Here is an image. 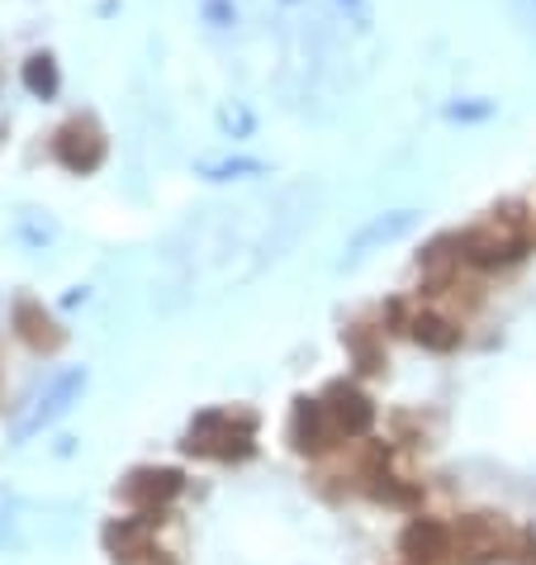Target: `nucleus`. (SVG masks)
I'll return each instance as SVG.
<instances>
[{
  "instance_id": "obj_7",
  "label": "nucleus",
  "mask_w": 536,
  "mask_h": 565,
  "mask_svg": "<svg viewBox=\"0 0 536 565\" xmlns=\"http://www.w3.org/2000/svg\"><path fill=\"white\" fill-rule=\"evenodd\" d=\"M181 470H167V466H143V470H133L129 480H124V499H129L133 509H143V513H157L162 504H171V499L181 494Z\"/></svg>"
},
{
  "instance_id": "obj_8",
  "label": "nucleus",
  "mask_w": 536,
  "mask_h": 565,
  "mask_svg": "<svg viewBox=\"0 0 536 565\" xmlns=\"http://www.w3.org/2000/svg\"><path fill=\"white\" fill-rule=\"evenodd\" d=\"M399 552L414 561V565H437L455 552V527L437 523V518H414L399 537Z\"/></svg>"
},
{
  "instance_id": "obj_15",
  "label": "nucleus",
  "mask_w": 536,
  "mask_h": 565,
  "mask_svg": "<svg viewBox=\"0 0 536 565\" xmlns=\"http://www.w3.org/2000/svg\"><path fill=\"white\" fill-rule=\"evenodd\" d=\"M210 181H233V177H261V162H247V157H224V162H204L200 167Z\"/></svg>"
},
{
  "instance_id": "obj_13",
  "label": "nucleus",
  "mask_w": 536,
  "mask_h": 565,
  "mask_svg": "<svg viewBox=\"0 0 536 565\" xmlns=\"http://www.w3.org/2000/svg\"><path fill=\"white\" fill-rule=\"evenodd\" d=\"M408 333H414V342H422L428 352H451L455 342H461V328H455L447 313H418V319L408 323Z\"/></svg>"
},
{
  "instance_id": "obj_1",
  "label": "nucleus",
  "mask_w": 536,
  "mask_h": 565,
  "mask_svg": "<svg viewBox=\"0 0 536 565\" xmlns=\"http://www.w3.org/2000/svg\"><path fill=\"white\" fill-rule=\"evenodd\" d=\"M532 238H536V224L523 210H494L484 224H475L461 238V257L470 266H508L527 253Z\"/></svg>"
},
{
  "instance_id": "obj_5",
  "label": "nucleus",
  "mask_w": 536,
  "mask_h": 565,
  "mask_svg": "<svg viewBox=\"0 0 536 565\" xmlns=\"http://www.w3.org/2000/svg\"><path fill=\"white\" fill-rule=\"evenodd\" d=\"M53 157L67 171H96L105 162V134H100V124L96 119H72V124H62L57 138H53Z\"/></svg>"
},
{
  "instance_id": "obj_6",
  "label": "nucleus",
  "mask_w": 536,
  "mask_h": 565,
  "mask_svg": "<svg viewBox=\"0 0 536 565\" xmlns=\"http://www.w3.org/2000/svg\"><path fill=\"white\" fill-rule=\"evenodd\" d=\"M455 546L470 556V561H494V556H508L513 552V527L494 513H475L455 527Z\"/></svg>"
},
{
  "instance_id": "obj_18",
  "label": "nucleus",
  "mask_w": 536,
  "mask_h": 565,
  "mask_svg": "<svg viewBox=\"0 0 536 565\" xmlns=\"http://www.w3.org/2000/svg\"><path fill=\"white\" fill-rule=\"evenodd\" d=\"M532 224H536V214H532Z\"/></svg>"
},
{
  "instance_id": "obj_3",
  "label": "nucleus",
  "mask_w": 536,
  "mask_h": 565,
  "mask_svg": "<svg viewBox=\"0 0 536 565\" xmlns=\"http://www.w3.org/2000/svg\"><path fill=\"white\" fill-rule=\"evenodd\" d=\"M251 418L243 414H228V409H210L191 423V433H185V451H195V457H214V461H243L251 457Z\"/></svg>"
},
{
  "instance_id": "obj_11",
  "label": "nucleus",
  "mask_w": 536,
  "mask_h": 565,
  "mask_svg": "<svg viewBox=\"0 0 536 565\" xmlns=\"http://www.w3.org/2000/svg\"><path fill=\"white\" fill-rule=\"evenodd\" d=\"M14 333H20L34 352H57L62 338H67V333L57 328L53 313H43V305H34V300H20V305H14Z\"/></svg>"
},
{
  "instance_id": "obj_2",
  "label": "nucleus",
  "mask_w": 536,
  "mask_h": 565,
  "mask_svg": "<svg viewBox=\"0 0 536 565\" xmlns=\"http://www.w3.org/2000/svg\"><path fill=\"white\" fill-rule=\"evenodd\" d=\"M86 381H90V375H86V366L57 371L49 385L29 395V404L20 409V418H14L10 437H14V443H29V437H39L43 428H53L57 418H67V414H72V404L86 395Z\"/></svg>"
},
{
  "instance_id": "obj_16",
  "label": "nucleus",
  "mask_w": 536,
  "mask_h": 565,
  "mask_svg": "<svg viewBox=\"0 0 536 565\" xmlns=\"http://www.w3.org/2000/svg\"><path fill=\"white\" fill-rule=\"evenodd\" d=\"M119 565H176L167 552H157V546H143V552H133V556H124Z\"/></svg>"
},
{
  "instance_id": "obj_10",
  "label": "nucleus",
  "mask_w": 536,
  "mask_h": 565,
  "mask_svg": "<svg viewBox=\"0 0 536 565\" xmlns=\"http://www.w3.org/2000/svg\"><path fill=\"white\" fill-rule=\"evenodd\" d=\"M323 409H328V418H333L337 437H366L371 423H375V404L361 395L356 385H333L323 395Z\"/></svg>"
},
{
  "instance_id": "obj_17",
  "label": "nucleus",
  "mask_w": 536,
  "mask_h": 565,
  "mask_svg": "<svg viewBox=\"0 0 536 565\" xmlns=\"http://www.w3.org/2000/svg\"><path fill=\"white\" fill-rule=\"evenodd\" d=\"M527 565H536V542H532V561H527Z\"/></svg>"
},
{
  "instance_id": "obj_14",
  "label": "nucleus",
  "mask_w": 536,
  "mask_h": 565,
  "mask_svg": "<svg viewBox=\"0 0 536 565\" xmlns=\"http://www.w3.org/2000/svg\"><path fill=\"white\" fill-rule=\"evenodd\" d=\"M24 86L34 90V96H43V100H53V96H57L62 76H57V62H53V53H34V57L24 62Z\"/></svg>"
},
{
  "instance_id": "obj_4",
  "label": "nucleus",
  "mask_w": 536,
  "mask_h": 565,
  "mask_svg": "<svg viewBox=\"0 0 536 565\" xmlns=\"http://www.w3.org/2000/svg\"><path fill=\"white\" fill-rule=\"evenodd\" d=\"M418 224H422V214H418V210H389V214H380V218H371V224L361 228L352 243H346L342 266H361L366 257L385 253V247H394V243H404Z\"/></svg>"
},
{
  "instance_id": "obj_9",
  "label": "nucleus",
  "mask_w": 536,
  "mask_h": 565,
  "mask_svg": "<svg viewBox=\"0 0 536 565\" xmlns=\"http://www.w3.org/2000/svg\"><path fill=\"white\" fill-rule=\"evenodd\" d=\"M290 443L299 451H309V457H323L333 443H342L337 428H333V418H328L323 409V399H299L294 404V418H290Z\"/></svg>"
},
{
  "instance_id": "obj_12",
  "label": "nucleus",
  "mask_w": 536,
  "mask_h": 565,
  "mask_svg": "<svg viewBox=\"0 0 536 565\" xmlns=\"http://www.w3.org/2000/svg\"><path fill=\"white\" fill-rule=\"evenodd\" d=\"M152 527H157L152 513L124 518V523H109L105 527V546L115 552V561H124V556H133V552H143V546H152Z\"/></svg>"
}]
</instances>
